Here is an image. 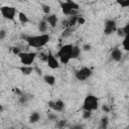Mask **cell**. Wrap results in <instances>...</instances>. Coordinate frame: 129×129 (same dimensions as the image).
I'll use <instances>...</instances> for the list:
<instances>
[{"label": "cell", "mask_w": 129, "mask_h": 129, "mask_svg": "<svg viewBox=\"0 0 129 129\" xmlns=\"http://www.w3.org/2000/svg\"><path fill=\"white\" fill-rule=\"evenodd\" d=\"M108 123H109V119L107 116H104L102 119H101V127L102 128H106L108 126Z\"/></svg>", "instance_id": "24"}, {"label": "cell", "mask_w": 129, "mask_h": 129, "mask_svg": "<svg viewBox=\"0 0 129 129\" xmlns=\"http://www.w3.org/2000/svg\"><path fill=\"white\" fill-rule=\"evenodd\" d=\"M91 76H92V70L88 67H82L75 73V78L81 82L88 80Z\"/></svg>", "instance_id": "7"}, {"label": "cell", "mask_w": 129, "mask_h": 129, "mask_svg": "<svg viewBox=\"0 0 129 129\" xmlns=\"http://www.w3.org/2000/svg\"><path fill=\"white\" fill-rule=\"evenodd\" d=\"M21 64L32 66L35 58L37 57V52L35 51H21L18 55Z\"/></svg>", "instance_id": "5"}, {"label": "cell", "mask_w": 129, "mask_h": 129, "mask_svg": "<svg viewBox=\"0 0 129 129\" xmlns=\"http://www.w3.org/2000/svg\"><path fill=\"white\" fill-rule=\"evenodd\" d=\"M48 119H49V120H51V121H53V120H56V119H57V117H56V115L49 113V114H48Z\"/></svg>", "instance_id": "33"}, {"label": "cell", "mask_w": 129, "mask_h": 129, "mask_svg": "<svg viewBox=\"0 0 129 129\" xmlns=\"http://www.w3.org/2000/svg\"><path fill=\"white\" fill-rule=\"evenodd\" d=\"M102 111L105 112V113H109V112H110V108H109L107 105H103V106H102Z\"/></svg>", "instance_id": "32"}, {"label": "cell", "mask_w": 129, "mask_h": 129, "mask_svg": "<svg viewBox=\"0 0 129 129\" xmlns=\"http://www.w3.org/2000/svg\"><path fill=\"white\" fill-rule=\"evenodd\" d=\"M116 2H117L122 8H127V7H129V0H116Z\"/></svg>", "instance_id": "22"}, {"label": "cell", "mask_w": 129, "mask_h": 129, "mask_svg": "<svg viewBox=\"0 0 129 129\" xmlns=\"http://www.w3.org/2000/svg\"><path fill=\"white\" fill-rule=\"evenodd\" d=\"M110 56H111V58L114 60V61H120L121 59H122V56H123V54H122V51L119 49V48H115V49H113L112 51H111V54H110Z\"/></svg>", "instance_id": "12"}, {"label": "cell", "mask_w": 129, "mask_h": 129, "mask_svg": "<svg viewBox=\"0 0 129 129\" xmlns=\"http://www.w3.org/2000/svg\"><path fill=\"white\" fill-rule=\"evenodd\" d=\"M39 119H40V114L38 112H33V113H31V115L29 117V122L30 123H36L39 121Z\"/></svg>", "instance_id": "17"}, {"label": "cell", "mask_w": 129, "mask_h": 129, "mask_svg": "<svg viewBox=\"0 0 129 129\" xmlns=\"http://www.w3.org/2000/svg\"><path fill=\"white\" fill-rule=\"evenodd\" d=\"M81 51H82V48H81L80 46H78V45H74V46H73V54H72L73 59H74V58H78V57L80 56Z\"/></svg>", "instance_id": "18"}, {"label": "cell", "mask_w": 129, "mask_h": 129, "mask_svg": "<svg viewBox=\"0 0 129 129\" xmlns=\"http://www.w3.org/2000/svg\"><path fill=\"white\" fill-rule=\"evenodd\" d=\"M128 126H129V125H128Z\"/></svg>", "instance_id": "35"}, {"label": "cell", "mask_w": 129, "mask_h": 129, "mask_svg": "<svg viewBox=\"0 0 129 129\" xmlns=\"http://www.w3.org/2000/svg\"><path fill=\"white\" fill-rule=\"evenodd\" d=\"M41 9H42V11H43V13H44L45 15L50 14V6H49V5H47V4H42V5H41Z\"/></svg>", "instance_id": "23"}, {"label": "cell", "mask_w": 129, "mask_h": 129, "mask_svg": "<svg viewBox=\"0 0 129 129\" xmlns=\"http://www.w3.org/2000/svg\"><path fill=\"white\" fill-rule=\"evenodd\" d=\"M122 29H123L124 34H125V35H126V34H128V33H129V22H128V23H127V24H126Z\"/></svg>", "instance_id": "31"}, {"label": "cell", "mask_w": 129, "mask_h": 129, "mask_svg": "<svg viewBox=\"0 0 129 129\" xmlns=\"http://www.w3.org/2000/svg\"><path fill=\"white\" fill-rule=\"evenodd\" d=\"M122 47H123L125 50L129 51V33H128V34H126V35L123 37V41H122Z\"/></svg>", "instance_id": "19"}, {"label": "cell", "mask_w": 129, "mask_h": 129, "mask_svg": "<svg viewBox=\"0 0 129 129\" xmlns=\"http://www.w3.org/2000/svg\"><path fill=\"white\" fill-rule=\"evenodd\" d=\"M73 44L68 43V44H63L61 47H59V49L56 52V57L59 59L60 63L62 64H67L70 62L71 59H73Z\"/></svg>", "instance_id": "2"}, {"label": "cell", "mask_w": 129, "mask_h": 129, "mask_svg": "<svg viewBox=\"0 0 129 129\" xmlns=\"http://www.w3.org/2000/svg\"><path fill=\"white\" fill-rule=\"evenodd\" d=\"M83 110H89V111H96L99 108V100L94 95H88L84 99L83 102Z\"/></svg>", "instance_id": "4"}, {"label": "cell", "mask_w": 129, "mask_h": 129, "mask_svg": "<svg viewBox=\"0 0 129 129\" xmlns=\"http://www.w3.org/2000/svg\"><path fill=\"white\" fill-rule=\"evenodd\" d=\"M48 106H49V108H51L55 112H61L64 109V103L60 99H58L56 101H49Z\"/></svg>", "instance_id": "10"}, {"label": "cell", "mask_w": 129, "mask_h": 129, "mask_svg": "<svg viewBox=\"0 0 129 129\" xmlns=\"http://www.w3.org/2000/svg\"><path fill=\"white\" fill-rule=\"evenodd\" d=\"M59 6L61 9V12L64 15H76V12L79 10L80 6L73 0H64V1H59Z\"/></svg>", "instance_id": "3"}, {"label": "cell", "mask_w": 129, "mask_h": 129, "mask_svg": "<svg viewBox=\"0 0 129 129\" xmlns=\"http://www.w3.org/2000/svg\"><path fill=\"white\" fill-rule=\"evenodd\" d=\"M5 35H6L5 30H4V29H1V31H0V39H1V40H3V39H4V37H5Z\"/></svg>", "instance_id": "34"}, {"label": "cell", "mask_w": 129, "mask_h": 129, "mask_svg": "<svg viewBox=\"0 0 129 129\" xmlns=\"http://www.w3.org/2000/svg\"><path fill=\"white\" fill-rule=\"evenodd\" d=\"M26 43L33 48H41L45 46L49 40L50 36L48 33H40L37 35H29V36H23Z\"/></svg>", "instance_id": "1"}, {"label": "cell", "mask_w": 129, "mask_h": 129, "mask_svg": "<svg viewBox=\"0 0 129 129\" xmlns=\"http://www.w3.org/2000/svg\"><path fill=\"white\" fill-rule=\"evenodd\" d=\"M66 123H67L66 120H59V121H57V123H56V127H58V128L64 127V126H66Z\"/></svg>", "instance_id": "29"}, {"label": "cell", "mask_w": 129, "mask_h": 129, "mask_svg": "<svg viewBox=\"0 0 129 129\" xmlns=\"http://www.w3.org/2000/svg\"><path fill=\"white\" fill-rule=\"evenodd\" d=\"M86 23V19L83 17V16H78V24L80 25H83Z\"/></svg>", "instance_id": "30"}, {"label": "cell", "mask_w": 129, "mask_h": 129, "mask_svg": "<svg viewBox=\"0 0 129 129\" xmlns=\"http://www.w3.org/2000/svg\"><path fill=\"white\" fill-rule=\"evenodd\" d=\"M82 117H83V119H85V120H89V119L92 117V111H89V110H83Z\"/></svg>", "instance_id": "21"}, {"label": "cell", "mask_w": 129, "mask_h": 129, "mask_svg": "<svg viewBox=\"0 0 129 129\" xmlns=\"http://www.w3.org/2000/svg\"><path fill=\"white\" fill-rule=\"evenodd\" d=\"M19 71L23 74V75H30L33 71H34V68L32 66H25V64H22L20 68H19Z\"/></svg>", "instance_id": "14"}, {"label": "cell", "mask_w": 129, "mask_h": 129, "mask_svg": "<svg viewBox=\"0 0 129 129\" xmlns=\"http://www.w3.org/2000/svg\"><path fill=\"white\" fill-rule=\"evenodd\" d=\"M48 26H49V25H48V23L46 22L45 19H44V20H41V21L38 23V30H39V32H41V33H46Z\"/></svg>", "instance_id": "15"}, {"label": "cell", "mask_w": 129, "mask_h": 129, "mask_svg": "<svg viewBox=\"0 0 129 129\" xmlns=\"http://www.w3.org/2000/svg\"><path fill=\"white\" fill-rule=\"evenodd\" d=\"M91 48H92V45L90 43H86V44H84L82 46V50L83 51H89V50H91Z\"/></svg>", "instance_id": "27"}, {"label": "cell", "mask_w": 129, "mask_h": 129, "mask_svg": "<svg viewBox=\"0 0 129 129\" xmlns=\"http://www.w3.org/2000/svg\"><path fill=\"white\" fill-rule=\"evenodd\" d=\"M27 101H28V98H27L26 96L21 95V96H19V98H18V102H19L20 104H26Z\"/></svg>", "instance_id": "25"}, {"label": "cell", "mask_w": 129, "mask_h": 129, "mask_svg": "<svg viewBox=\"0 0 129 129\" xmlns=\"http://www.w3.org/2000/svg\"><path fill=\"white\" fill-rule=\"evenodd\" d=\"M117 24L115 22V20L113 19H107L105 21V24H104V33L106 35H110L112 34L113 32L117 31Z\"/></svg>", "instance_id": "8"}, {"label": "cell", "mask_w": 129, "mask_h": 129, "mask_svg": "<svg viewBox=\"0 0 129 129\" xmlns=\"http://www.w3.org/2000/svg\"><path fill=\"white\" fill-rule=\"evenodd\" d=\"M46 63H47V66H48V68H49V69H51V70L58 69V68H59V66H60V64H59V63H60L59 59L56 57V55H55V54H52L51 52H48V53H47Z\"/></svg>", "instance_id": "9"}, {"label": "cell", "mask_w": 129, "mask_h": 129, "mask_svg": "<svg viewBox=\"0 0 129 129\" xmlns=\"http://www.w3.org/2000/svg\"><path fill=\"white\" fill-rule=\"evenodd\" d=\"M45 20H46V22L48 23V25L51 28H54L56 26V24H57V16L55 14H48V15H46Z\"/></svg>", "instance_id": "11"}, {"label": "cell", "mask_w": 129, "mask_h": 129, "mask_svg": "<svg viewBox=\"0 0 129 129\" xmlns=\"http://www.w3.org/2000/svg\"><path fill=\"white\" fill-rule=\"evenodd\" d=\"M43 81H44V83L47 84L48 86H54V85H55V82H56L54 76L48 75V74L43 76Z\"/></svg>", "instance_id": "13"}, {"label": "cell", "mask_w": 129, "mask_h": 129, "mask_svg": "<svg viewBox=\"0 0 129 129\" xmlns=\"http://www.w3.org/2000/svg\"><path fill=\"white\" fill-rule=\"evenodd\" d=\"M17 17H18V20H19L22 24H25V23H27V22L29 21L28 16H27L25 13H23V12H18Z\"/></svg>", "instance_id": "16"}, {"label": "cell", "mask_w": 129, "mask_h": 129, "mask_svg": "<svg viewBox=\"0 0 129 129\" xmlns=\"http://www.w3.org/2000/svg\"><path fill=\"white\" fill-rule=\"evenodd\" d=\"M11 51H12V53L13 54H15V55H19V53L21 52V50H20V48L19 47H16V46H14V47H12L11 48Z\"/></svg>", "instance_id": "26"}, {"label": "cell", "mask_w": 129, "mask_h": 129, "mask_svg": "<svg viewBox=\"0 0 129 129\" xmlns=\"http://www.w3.org/2000/svg\"><path fill=\"white\" fill-rule=\"evenodd\" d=\"M0 12H1V15L3 18L7 19V20H10V21H13L15 19V16L16 14H18L17 10L15 7L13 6H2L0 8Z\"/></svg>", "instance_id": "6"}, {"label": "cell", "mask_w": 129, "mask_h": 129, "mask_svg": "<svg viewBox=\"0 0 129 129\" xmlns=\"http://www.w3.org/2000/svg\"><path fill=\"white\" fill-rule=\"evenodd\" d=\"M72 31H73V27H64V30L62 31L61 36L62 37H68L72 34Z\"/></svg>", "instance_id": "20"}, {"label": "cell", "mask_w": 129, "mask_h": 129, "mask_svg": "<svg viewBox=\"0 0 129 129\" xmlns=\"http://www.w3.org/2000/svg\"><path fill=\"white\" fill-rule=\"evenodd\" d=\"M12 92H13L16 96H18V97L22 95V92H21V90H20L19 88H13V89H12Z\"/></svg>", "instance_id": "28"}]
</instances>
